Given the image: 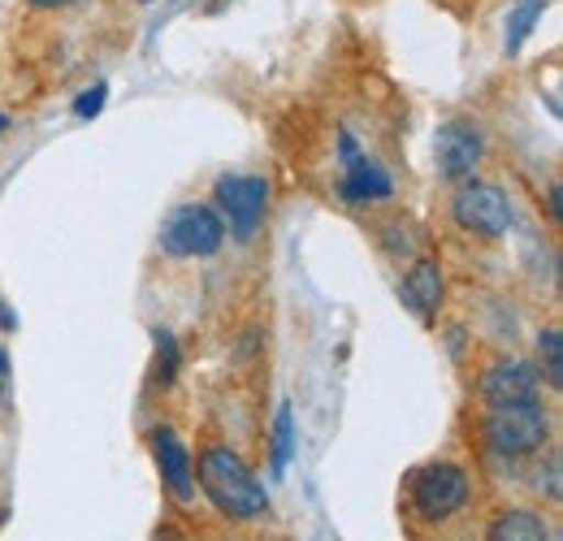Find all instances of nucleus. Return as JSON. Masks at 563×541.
<instances>
[{"label":"nucleus","instance_id":"nucleus-1","mask_svg":"<svg viewBox=\"0 0 563 541\" xmlns=\"http://www.w3.org/2000/svg\"><path fill=\"white\" fill-rule=\"evenodd\" d=\"M196 476H200V489L209 494L212 507L230 520H256L269 507L265 485L247 473V464L225 446H209L196 464Z\"/></svg>","mask_w":563,"mask_h":541},{"label":"nucleus","instance_id":"nucleus-2","mask_svg":"<svg viewBox=\"0 0 563 541\" xmlns=\"http://www.w3.org/2000/svg\"><path fill=\"white\" fill-rule=\"evenodd\" d=\"M482 433H486L490 451H498V455H511V460L516 455H533L551 438V416H547V407L533 404V399L529 404H503L486 411Z\"/></svg>","mask_w":563,"mask_h":541},{"label":"nucleus","instance_id":"nucleus-3","mask_svg":"<svg viewBox=\"0 0 563 541\" xmlns=\"http://www.w3.org/2000/svg\"><path fill=\"white\" fill-rule=\"evenodd\" d=\"M212 196L221 208V225H230V234L239 243H252L265 221V208H269V183L256 174H225V178H217Z\"/></svg>","mask_w":563,"mask_h":541},{"label":"nucleus","instance_id":"nucleus-4","mask_svg":"<svg viewBox=\"0 0 563 541\" xmlns=\"http://www.w3.org/2000/svg\"><path fill=\"white\" fill-rule=\"evenodd\" d=\"M225 243V225L209 203H183L161 225V247L169 256H212Z\"/></svg>","mask_w":563,"mask_h":541},{"label":"nucleus","instance_id":"nucleus-5","mask_svg":"<svg viewBox=\"0 0 563 541\" xmlns=\"http://www.w3.org/2000/svg\"><path fill=\"white\" fill-rule=\"evenodd\" d=\"M468 503V473L455 464H429L412 476V507L421 520H451Z\"/></svg>","mask_w":563,"mask_h":541},{"label":"nucleus","instance_id":"nucleus-6","mask_svg":"<svg viewBox=\"0 0 563 541\" xmlns=\"http://www.w3.org/2000/svg\"><path fill=\"white\" fill-rule=\"evenodd\" d=\"M451 217L460 230L482 234V239H503L511 225V203L490 183H464L451 200Z\"/></svg>","mask_w":563,"mask_h":541},{"label":"nucleus","instance_id":"nucleus-7","mask_svg":"<svg viewBox=\"0 0 563 541\" xmlns=\"http://www.w3.org/2000/svg\"><path fill=\"white\" fill-rule=\"evenodd\" d=\"M486 156V135L477 122L468 118H455L446 126H438V139H433V161H438V174L451 178V183H464L473 178V169L482 165Z\"/></svg>","mask_w":563,"mask_h":541},{"label":"nucleus","instance_id":"nucleus-8","mask_svg":"<svg viewBox=\"0 0 563 541\" xmlns=\"http://www.w3.org/2000/svg\"><path fill=\"white\" fill-rule=\"evenodd\" d=\"M339 152H343V183H339V196L347 203H377L395 196V183L390 174L360 152V143L352 139V131H339Z\"/></svg>","mask_w":563,"mask_h":541},{"label":"nucleus","instance_id":"nucleus-9","mask_svg":"<svg viewBox=\"0 0 563 541\" xmlns=\"http://www.w3.org/2000/svg\"><path fill=\"white\" fill-rule=\"evenodd\" d=\"M538 386H542V377H538L533 364H525V360H498V364L486 368V377H482V399L490 407L529 404L538 395Z\"/></svg>","mask_w":563,"mask_h":541},{"label":"nucleus","instance_id":"nucleus-10","mask_svg":"<svg viewBox=\"0 0 563 541\" xmlns=\"http://www.w3.org/2000/svg\"><path fill=\"white\" fill-rule=\"evenodd\" d=\"M152 455H156V468L165 476L169 494L187 503V498L196 494V476H191V455H187L183 438H178L174 429H156V433H152Z\"/></svg>","mask_w":563,"mask_h":541},{"label":"nucleus","instance_id":"nucleus-11","mask_svg":"<svg viewBox=\"0 0 563 541\" xmlns=\"http://www.w3.org/2000/svg\"><path fill=\"white\" fill-rule=\"evenodd\" d=\"M399 295H404V308L417 321H433L438 308H442V269H438V261H417L412 269L404 273Z\"/></svg>","mask_w":563,"mask_h":541},{"label":"nucleus","instance_id":"nucleus-12","mask_svg":"<svg viewBox=\"0 0 563 541\" xmlns=\"http://www.w3.org/2000/svg\"><path fill=\"white\" fill-rule=\"evenodd\" d=\"M486 541H551V529L533 511H503L490 520Z\"/></svg>","mask_w":563,"mask_h":541},{"label":"nucleus","instance_id":"nucleus-13","mask_svg":"<svg viewBox=\"0 0 563 541\" xmlns=\"http://www.w3.org/2000/svg\"><path fill=\"white\" fill-rule=\"evenodd\" d=\"M547 4H551V0H516V9L507 13V35H503L507 57H516V53L525 48V40H529V35H533V26L542 22Z\"/></svg>","mask_w":563,"mask_h":541},{"label":"nucleus","instance_id":"nucleus-14","mask_svg":"<svg viewBox=\"0 0 563 541\" xmlns=\"http://www.w3.org/2000/svg\"><path fill=\"white\" fill-rule=\"evenodd\" d=\"M538 360H542V373L551 390H563V334L560 330H542L538 339Z\"/></svg>","mask_w":563,"mask_h":541},{"label":"nucleus","instance_id":"nucleus-15","mask_svg":"<svg viewBox=\"0 0 563 541\" xmlns=\"http://www.w3.org/2000/svg\"><path fill=\"white\" fill-rule=\"evenodd\" d=\"M290 455H295V411H290V404H282L274 416V476L286 473Z\"/></svg>","mask_w":563,"mask_h":541},{"label":"nucleus","instance_id":"nucleus-16","mask_svg":"<svg viewBox=\"0 0 563 541\" xmlns=\"http://www.w3.org/2000/svg\"><path fill=\"white\" fill-rule=\"evenodd\" d=\"M152 342H156V360H161V386H169L174 377H178V364H183V355H178V342L169 330H152Z\"/></svg>","mask_w":563,"mask_h":541},{"label":"nucleus","instance_id":"nucleus-17","mask_svg":"<svg viewBox=\"0 0 563 541\" xmlns=\"http://www.w3.org/2000/svg\"><path fill=\"white\" fill-rule=\"evenodd\" d=\"M104 100H109V82H91L78 100H74V118H100V109H104Z\"/></svg>","mask_w":563,"mask_h":541},{"label":"nucleus","instance_id":"nucleus-18","mask_svg":"<svg viewBox=\"0 0 563 541\" xmlns=\"http://www.w3.org/2000/svg\"><path fill=\"white\" fill-rule=\"evenodd\" d=\"M547 203H551V217H555V221H563V187H560V183L547 191Z\"/></svg>","mask_w":563,"mask_h":541},{"label":"nucleus","instance_id":"nucleus-19","mask_svg":"<svg viewBox=\"0 0 563 541\" xmlns=\"http://www.w3.org/2000/svg\"><path fill=\"white\" fill-rule=\"evenodd\" d=\"M26 4H35V9H66L74 0H26Z\"/></svg>","mask_w":563,"mask_h":541},{"label":"nucleus","instance_id":"nucleus-20","mask_svg":"<svg viewBox=\"0 0 563 541\" xmlns=\"http://www.w3.org/2000/svg\"><path fill=\"white\" fill-rule=\"evenodd\" d=\"M4 382H9V355L0 351V395H4Z\"/></svg>","mask_w":563,"mask_h":541},{"label":"nucleus","instance_id":"nucleus-21","mask_svg":"<svg viewBox=\"0 0 563 541\" xmlns=\"http://www.w3.org/2000/svg\"><path fill=\"white\" fill-rule=\"evenodd\" d=\"M156 541H187V538H183L178 529H161V533H156Z\"/></svg>","mask_w":563,"mask_h":541},{"label":"nucleus","instance_id":"nucleus-22","mask_svg":"<svg viewBox=\"0 0 563 541\" xmlns=\"http://www.w3.org/2000/svg\"><path fill=\"white\" fill-rule=\"evenodd\" d=\"M4 131H9V118H4V113H0V135H4Z\"/></svg>","mask_w":563,"mask_h":541},{"label":"nucleus","instance_id":"nucleus-23","mask_svg":"<svg viewBox=\"0 0 563 541\" xmlns=\"http://www.w3.org/2000/svg\"><path fill=\"white\" fill-rule=\"evenodd\" d=\"M143 4H152V0H143Z\"/></svg>","mask_w":563,"mask_h":541}]
</instances>
